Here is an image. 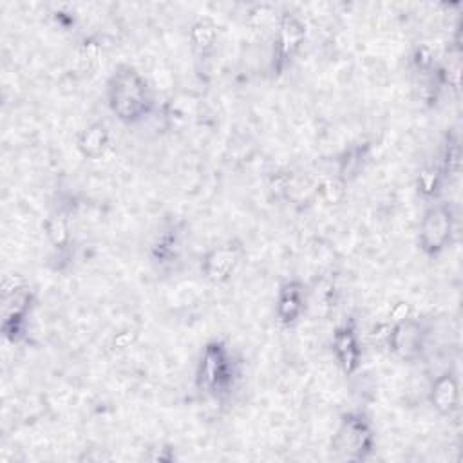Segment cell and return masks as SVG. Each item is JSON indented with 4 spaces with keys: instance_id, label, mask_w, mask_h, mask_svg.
Masks as SVG:
<instances>
[{
    "instance_id": "cell-1",
    "label": "cell",
    "mask_w": 463,
    "mask_h": 463,
    "mask_svg": "<svg viewBox=\"0 0 463 463\" xmlns=\"http://www.w3.org/2000/svg\"><path fill=\"white\" fill-rule=\"evenodd\" d=\"M110 114L123 125L143 123L154 110V90L148 80L130 63H118L105 81Z\"/></svg>"
},
{
    "instance_id": "cell-2",
    "label": "cell",
    "mask_w": 463,
    "mask_h": 463,
    "mask_svg": "<svg viewBox=\"0 0 463 463\" xmlns=\"http://www.w3.org/2000/svg\"><path fill=\"white\" fill-rule=\"evenodd\" d=\"M242 367L241 360L221 338L208 340L197 358L194 385L197 392L206 400L224 402L237 389Z\"/></svg>"
},
{
    "instance_id": "cell-3",
    "label": "cell",
    "mask_w": 463,
    "mask_h": 463,
    "mask_svg": "<svg viewBox=\"0 0 463 463\" xmlns=\"http://www.w3.org/2000/svg\"><path fill=\"white\" fill-rule=\"evenodd\" d=\"M376 449V430L362 411H345L329 443V452L338 461H365Z\"/></svg>"
},
{
    "instance_id": "cell-4",
    "label": "cell",
    "mask_w": 463,
    "mask_h": 463,
    "mask_svg": "<svg viewBox=\"0 0 463 463\" xmlns=\"http://www.w3.org/2000/svg\"><path fill=\"white\" fill-rule=\"evenodd\" d=\"M456 235V213L450 203L434 201L430 203L418 226V248L429 257L436 259L450 248Z\"/></svg>"
},
{
    "instance_id": "cell-5",
    "label": "cell",
    "mask_w": 463,
    "mask_h": 463,
    "mask_svg": "<svg viewBox=\"0 0 463 463\" xmlns=\"http://www.w3.org/2000/svg\"><path fill=\"white\" fill-rule=\"evenodd\" d=\"M307 38L306 22L291 9H282L277 16L273 29L271 45V72L273 76H282L295 61L302 51Z\"/></svg>"
},
{
    "instance_id": "cell-6",
    "label": "cell",
    "mask_w": 463,
    "mask_h": 463,
    "mask_svg": "<svg viewBox=\"0 0 463 463\" xmlns=\"http://www.w3.org/2000/svg\"><path fill=\"white\" fill-rule=\"evenodd\" d=\"M186 250V224L179 217L165 219L148 242V260L157 273L177 268Z\"/></svg>"
},
{
    "instance_id": "cell-7",
    "label": "cell",
    "mask_w": 463,
    "mask_h": 463,
    "mask_svg": "<svg viewBox=\"0 0 463 463\" xmlns=\"http://www.w3.org/2000/svg\"><path fill=\"white\" fill-rule=\"evenodd\" d=\"M429 340V329L423 320L411 317L407 320L391 324L385 333V344L389 353L405 364L420 362L425 354Z\"/></svg>"
},
{
    "instance_id": "cell-8",
    "label": "cell",
    "mask_w": 463,
    "mask_h": 463,
    "mask_svg": "<svg viewBox=\"0 0 463 463\" xmlns=\"http://www.w3.org/2000/svg\"><path fill=\"white\" fill-rule=\"evenodd\" d=\"M244 257V246L237 239H228L208 248L199 262V271L203 279L210 284L221 286L232 280L237 273L241 260Z\"/></svg>"
},
{
    "instance_id": "cell-9",
    "label": "cell",
    "mask_w": 463,
    "mask_h": 463,
    "mask_svg": "<svg viewBox=\"0 0 463 463\" xmlns=\"http://www.w3.org/2000/svg\"><path fill=\"white\" fill-rule=\"evenodd\" d=\"M309 306V288L300 279L284 280L275 297V320L280 327H295L306 315Z\"/></svg>"
},
{
    "instance_id": "cell-10",
    "label": "cell",
    "mask_w": 463,
    "mask_h": 463,
    "mask_svg": "<svg viewBox=\"0 0 463 463\" xmlns=\"http://www.w3.org/2000/svg\"><path fill=\"white\" fill-rule=\"evenodd\" d=\"M331 353H333V358H335L338 369L345 376H353L360 369L362 358H364V349H362L358 327L353 318L344 320L342 324H338L333 329Z\"/></svg>"
},
{
    "instance_id": "cell-11",
    "label": "cell",
    "mask_w": 463,
    "mask_h": 463,
    "mask_svg": "<svg viewBox=\"0 0 463 463\" xmlns=\"http://www.w3.org/2000/svg\"><path fill=\"white\" fill-rule=\"evenodd\" d=\"M429 405L443 418H450L459 409V378L454 371L447 369L439 373L427 392Z\"/></svg>"
},
{
    "instance_id": "cell-12",
    "label": "cell",
    "mask_w": 463,
    "mask_h": 463,
    "mask_svg": "<svg viewBox=\"0 0 463 463\" xmlns=\"http://www.w3.org/2000/svg\"><path fill=\"white\" fill-rule=\"evenodd\" d=\"M43 235L54 253V257H67L72 248V230L67 210L61 206H54L47 212L42 221Z\"/></svg>"
},
{
    "instance_id": "cell-13",
    "label": "cell",
    "mask_w": 463,
    "mask_h": 463,
    "mask_svg": "<svg viewBox=\"0 0 463 463\" xmlns=\"http://www.w3.org/2000/svg\"><path fill=\"white\" fill-rule=\"evenodd\" d=\"M188 42L197 60H210L217 49L219 25L212 16H199L188 29Z\"/></svg>"
},
{
    "instance_id": "cell-14",
    "label": "cell",
    "mask_w": 463,
    "mask_h": 463,
    "mask_svg": "<svg viewBox=\"0 0 463 463\" xmlns=\"http://www.w3.org/2000/svg\"><path fill=\"white\" fill-rule=\"evenodd\" d=\"M110 148V130L103 121H92L76 136V150L81 157L98 161Z\"/></svg>"
},
{
    "instance_id": "cell-15",
    "label": "cell",
    "mask_w": 463,
    "mask_h": 463,
    "mask_svg": "<svg viewBox=\"0 0 463 463\" xmlns=\"http://www.w3.org/2000/svg\"><path fill=\"white\" fill-rule=\"evenodd\" d=\"M447 175L443 174L441 166L438 165V161L427 163L423 165L418 174H416V192L420 194V197H423L427 203H434L439 201L445 183H447Z\"/></svg>"
},
{
    "instance_id": "cell-16",
    "label": "cell",
    "mask_w": 463,
    "mask_h": 463,
    "mask_svg": "<svg viewBox=\"0 0 463 463\" xmlns=\"http://www.w3.org/2000/svg\"><path fill=\"white\" fill-rule=\"evenodd\" d=\"M371 148H373L371 143H358V145H353V146L345 148L338 157L336 175L344 183L353 181L365 168V165L371 157Z\"/></svg>"
},
{
    "instance_id": "cell-17",
    "label": "cell",
    "mask_w": 463,
    "mask_h": 463,
    "mask_svg": "<svg viewBox=\"0 0 463 463\" xmlns=\"http://www.w3.org/2000/svg\"><path fill=\"white\" fill-rule=\"evenodd\" d=\"M436 161L441 166L447 179L458 175L459 161H461V150H459V139L454 132L445 134V139L441 143V150H439V156H438Z\"/></svg>"
},
{
    "instance_id": "cell-18",
    "label": "cell",
    "mask_w": 463,
    "mask_h": 463,
    "mask_svg": "<svg viewBox=\"0 0 463 463\" xmlns=\"http://www.w3.org/2000/svg\"><path fill=\"white\" fill-rule=\"evenodd\" d=\"M345 186L347 183H344L338 175L333 177H326L317 184V195L326 203V204H338L344 201L345 197Z\"/></svg>"
},
{
    "instance_id": "cell-19",
    "label": "cell",
    "mask_w": 463,
    "mask_h": 463,
    "mask_svg": "<svg viewBox=\"0 0 463 463\" xmlns=\"http://www.w3.org/2000/svg\"><path fill=\"white\" fill-rule=\"evenodd\" d=\"M293 186H295V174L288 168L275 170L268 177V190L275 199L289 197V192Z\"/></svg>"
},
{
    "instance_id": "cell-20",
    "label": "cell",
    "mask_w": 463,
    "mask_h": 463,
    "mask_svg": "<svg viewBox=\"0 0 463 463\" xmlns=\"http://www.w3.org/2000/svg\"><path fill=\"white\" fill-rule=\"evenodd\" d=\"M414 317V309H412V304L405 298H398L394 300L391 306H389V313H387V318H389V324H396V322H402V320H407Z\"/></svg>"
},
{
    "instance_id": "cell-21",
    "label": "cell",
    "mask_w": 463,
    "mask_h": 463,
    "mask_svg": "<svg viewBox=\"0 0 463 463\" xmlns=\"http://www.w3.org/2000/svg\"><path fill=\"white\" fill-rule=\"evenodd\" d=\"M29 286L25 277L20 273H5L2 279V297H9L16 291H20L22 288Z\"/></svg>"
},
{
    "instance_id": "cell-22",
    "label": "cell",
    "mask_w": 463,
    "mask_h": 463,
    "mask_svg": "<svg viewBox=\"0 0 463 463\" xmlns=\"http://www.w3.org/2000/svg\"><path fill=\"white\" fill-rule=\"evenodd\" d=\"M136 336H137V333L132 331V329H125V331L116 333V336H114V340H112V349H114V351H123V349L130 347V345L134 344Z\"/></svg>"
},
{
    "instance_id": "cell-23",
    "label": "cell",
    "mask_w": 463,
    "mask_h": 463,
    "mask_svg": "<svg viewBox=\"0 0 463 463\" xmlns=\"http://www.w3.org/2000/svg\"><path fill=\"white\" fill-rule=\"evenodd\" d=\"M154 454H146V459L150 461H172L175 459V449H148Z\"/></svg>"
}]
</instances>
